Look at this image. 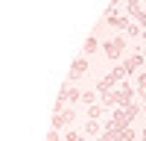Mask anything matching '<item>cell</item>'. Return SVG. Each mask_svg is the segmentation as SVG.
I'll list each match as a JSON object with an SVG mask.
<instances>
[{"label": "cell", "instance_id": "1", "mask_svg": "<svg viewBox=\"0 0 146 141\" xmlns=\"http://www.w3.org/2000/svg\"><path fill=\"white\" fill-rule=\"evenodd\" d=\"M76 100H82V91L73 88V82H64L62 91H58V100H56V109H53V112H62V109H67V103L73 106Z\"/></svg>", "mask_w": 146, "mask_h": 141}, {"label": "cell", "instance_id": "2", "mask_svg": "<svg viewBox=\"0 0 146 141\" xmlns=\"http://www.w3.org/2000/svg\"><path fill=\"white\" fill-rule=\"evenodd\" d=\"M135 85H131V82H120V85H117V109H123V106H131V103H135Z\"/></svg>", "mask_w": 146, "mask_h": 141}, {"label": "cell", "instance_id": "3", "mask_svg": "<svg viewBox=\"0 0 146 141\" xmlns=\"http://www.w3.org/2000/svg\"><path fill=\"white\" fill-rule=\"evenodd\" d=\"M102 50H105L108 59H120V56L126 53V38H123V35H114V38H108L102 44Z\"/></svg>", "mask_w": 146, "mask_h": 141}, {"label": "cell", "instance_id": "4", "mask_svg": "<svg viewBox=\"0 0 146 141\" xmlns=\"http://www.w3.org/2000/svg\"><path fill=\"white\" fill-rule=\"evenodd\" d=\"M131 126V117L126 115V109H114V115L105 121V129H129Z\"/></svg>", "mask_w": 146, "mask_h": 141}, {"label": "cell", "instance_id": "5", "mask_svg": "<svg viewBox=\"0 0 146 141\" xmlns=\"http://www.w3.org/2000/svg\"><path fill=\"white\" fill-rule=\"evenodd\" d=\"M102 23H105V27H114V30H129L131 18H129V15H120V12H105V15H102Z\"/></svg>", "mask_w": 146, "mask_h": 141}, {"label": "cell", "instance_id": "6", "mask_svg": "<svg viewBox=\"0 0 146 141\" xmlns=\"http://www.w3.org/2000/svg\"><path fill=\"white\" fill-rule=\"evenodd\" d=\"M73 121H76V109L67 106V109H62V112L53 115V129H64V126H70Z\"/></svg>", "mask_w": 146, "mask_h": 141}, {"label": "cell", "instance_id": "7", "mask_svg": "<svg viewBox=\"0 0 146 141\" xmlns=\"http://www.w3.org/2000/svg\"><path fill=\"white\" fill-rule=\"evenodd\" d=\"M146 65V56H143V50H135V53H131L129 59H126V62H123V70H126V77H131V74H135V70H140Z\"/></svg>", "mask_w": 146, "mask_h": 141}, {"label": "cell", "instance_id": "8", "mask_svg": "<svg viewBox=\"0 0 146 141\" xmlns=\"http://www.w3.org/2000/svg\"><path fill=\"white\" fill-rule=\"evenodd\" d=\"M85 74H88V59H85V56H79L76 62L70 65V77H67V82H76V79H82Z\"/></svg>", "mask_w": 146, "mask_h": 141}, {"label": "cell", "instance_id": "9", "mask_svg": "<svg viewBox=\"0 0 146 141\" xmlns=\"http://www.w3.org/2000/svg\"><path fill=\"white\" fill-rule=\"evenodd\" d=\"M126 12H129L131 21H140V18H143V6H140V0H126Z\"/></svg>", "mask_w": 146, "mask_h": 141}, {"label": "cell", "instance_id": "10", "mask_svg": "<svg viewBox=\"0 0 146 141\" xmlns=\"http://www.w3.org/2000/svg\"><path fill=\"white\" fill-rule=\"evenodd\" d=\"M102 132V126H100V121H88L85 124V135H91V138H96Z\"/></svg>", "mask_w": 146, "mask_h": 141}, {"label": "cell", "instance_id": "11", "mask_svg": "<svg viewBox=\"0 0 146 141\" xmlns=\"http://www.w3.org/2000/svg\"><path fill=\"white\" fill-rule=\"evenodd\" d=\"M102 109H105L102 103H94V106H88V121H100V115H102Z\"/></svg>", "mask_w": 146, "mask_h": 141}, {"label": "cell", "instance_id": "12", "mask_svg": "<svg viewBox=\"0 0 146 141\" xmlns=\"http://www.w3.org/2000/svg\"><path fill=\"white\" fill-rule=\"evenodd\" d=\"M100 47H102V44H100V38H96V35H91V38L85 41V53L91 56V53H96V50H100Z\"/></svg>", "mask_w": 146, "mask_h": 141}, {"label": "cell", "instance_id": "13", "mask_svg": "<svg viewBox=\"0 0 146 141\" xmlns=\"http://www.w3.org/2000/svg\"><path fill=\"white\" fill-rule=\"evenodd\" d=\"M135 88L143 94V97H146V70H140V74H137V82H135Z\"/></svg>", "mask_w": 146, "mask_h": 141}, {"label": "cell", "instance_id": "14", "mask_svg": "<svg viewBox=\"0 0 146 141\" xmlns=\"http://www.w3.org/2000/svg\"><path fill=\"white\" fill-rule=\"evenodd\" d=\"M82 103L85 106H94L96 103V91H82Z\"/></svg>", "mask_w": 146, "mask_h": 141}, {"label": "cell", "instance_id": "15", "mask_svg": "<svg viewBox=\"0 0 146 141\" xmlns=\"http://www.w3.org/2000/svg\"><path fill=\"white\" fill-rule=\"evenodd\" d=\"M123 109H126V115L131 117V121H135V117L140 115V106H137V103H131V106H123Z\"/></svg>", "mask_w": 146, "mask_h": 141}, {"label": "cell", "instance_id": "16", "mask_svg": "<svg viewBox=\"0 0 146 141\" xmlns=\"http://www.w3.org/2000/svg\"><path fill=\"white\" fill-rule=\"evenodd\" d=\"M64 141H82V135L73 132V129H67V132H64Z\"/></svg>", "mask_w": 146, "mask_h": 141}, {"label": "cell", "instance_id": "17", "mask_svg": "<svg viewBox=\"0 0 146 141\" xmlns=\"http://www.w3.org/2000/svg\"><path fill=\"white\" fill-rule=\"evenodd\" d=\"M47 141H62V135H58V129H50V132H47Z\"/></svg>", "mask_w": 146, "mask_h": 141}, {"label": "cell", "instance_id": "18", "mask_svg": "<svg viewBox=\"0 0 146 141\" xmlns=\"http://www.w3.org/2000/svg\"><path fill=\"white\" fill-rule=\"evenodd\" d=\"M140 141H146V129H143V132H140Z\"/></svg>", "mask_w": 146, "mask_h": 141}, {"label": "cell", "instance_id": "19", "mask_svg": "<svg viewBox=\"0 0 146 141\" xmlns=\"http://www.w3.org/2000/svg\"><path fill=\"white\" fill-rule=\"evenodd\" d=\"M140 38H143V41H146V30H143V35H140Z\"/></svg>", "mask_w": 146, "mask_h": 141}, {"label": "cell", "instance_id": "20", "mask_svg": "<svg viewBox=\"0 0 146 141\" xmlns=\"http://www.w3.org/2000/svg\"><path fill=\"white\" fill-rule=\"evenodd\" d=\"M143 112H146V97H143Z\"/></svg>", "mask_w": 146, "mask_h": 141}, {"label": "cell", "instance_id": "21", "mask_svg": "<svg viewBox=\"0 0 146 141\" xmlns=\"http://www.w3.org/2000/svg\"><path fill=\"white\" fill-rule=\"evenodd\" d=\"M94 141H105V138H102V135H100V138H94Z\"/></svg>", "mask_w": 146, "mask_h": 141}, {"label": "cell", "instance_id": "22", "mask_svg": "<svg viewBox=\"0 0 146 141\" xmlns=\"http://www.w3.org/2000/svg\"><path fill=\"white\" fill-rule=\"evenodd\" d=\"M143 56H146V50H143Z\"/></svg>", "mask_w": 146, "mask_h": 141}]
</instances>
